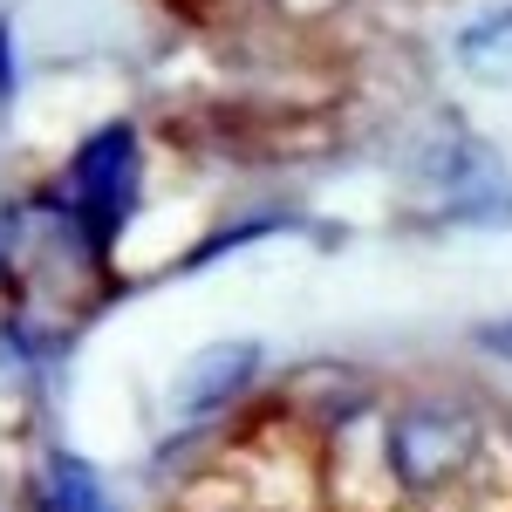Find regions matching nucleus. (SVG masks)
Wrapping results in <instances>:
<instances>
[{"label":"nucleus","instance_id":"1","mask_svg":"<svg viewBox=\"0 0 512 512\" xmlns=\"http://www.w3.org/2000/svg\"><path fill=\"white\" fill-rule=\"evenodd\" d=\"M417 185L444 219H465V226H499L512 219V171L506 158L472 137V130H437L431 144L417 151Z\"/></svg>","mask_w":512,"mask_h":512},{"label":"nucleus","instance_id":"2","mask_svg":"<svg viewBox=\"0 0 512 512\" xmlns=\"http://www.w3.org/2000/svg\"><path fill=\"white\" fill-rule=\"evenodd\" d=\"M130 205H137V137H130V123H110L69 164V219H76L82 246L103 253L123 233Z\"/></svg>","mask_w":512,"mask_h":512},{"label":"nucleus","instance_id":"3","mask_svg":"<svg viewBox=\"0 0 512 512\" xmlns=\"http://www.w3.org/2000/svg\"><path fill=\"white\" fill-rule=\"evenodd\" d=\"M472 444H478V424L458 403H410L390 424V465L403 485H437L472 458Z\"/></svg>","mask_w":512,"mask_h":512},{"label":"nucleus","instance_id":"4","mask_svg":"<svg viewBox=\"0 0 512 512\" xmlns=\"http://www.w3.org/2000/svg\"><path fill=\"white\" fill-rule=\"evenodd\" d=\"M451 55H458L478 82H506V89H512V0L478 7L472 21L451 35Z\"/></svg>","mask_w":512,"mask_h":512},{"label":"nucleus","instance_id":"5","mask_svg":"<svg viewBox=\"0 0 512 512\" xmlns=\"http://www.w3.org/2000/svg\"><path fill=\"white\" fill-rule=\"evenodd\" d=\"M253 362H260V349L253 342H226V349H205L178 376V410H212V403H226V396L253 376Z\"/></svg>","mask_w":512,"mask_h":512},{"label":"nucleus","instance_id":"6","mask_svg":"<svg viewBox=\"0 0 512 512\" xmlns=\"http://www.w3.org/2000/svg\"><path fill=\"white\" fill-rule=\"evenodd\" d=\"M41 506L48 512H110V499H103V485H96V472L82 458L55 451L48 472H41Z\"/></svg>","mask_w":512,"mask_h":512},{"label":"nucleus","instance_id":"7","mask_svg":"<svg viewBox=\"0 0 512 512\" xmlns=\"http://www.w3.org/2000/svg\"><path fill=\"white\" fill-rule=\"evenodd\" d=\"M0 103H14V28L0 14Z\"/></svg>","mask_w":512,"mask_h":512},{"label":"nucleus","instance_id":"8","mask_svg":"<svg viewBox=\"0 0 512 512\" xmlns=\"http://www.w3.org/2000/svg\"><path fill=\"white\" fill-rule=\"evenodd\" d=\"M478 342H485V349H492V355H506V362H512V321H499V328H485Z\"/></svg>","mask_w":512,"mask_h":512}]
</instances>
